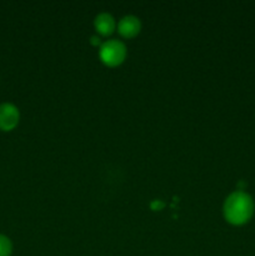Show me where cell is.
Returning a JSON list of instances; mask_svg holds the SVG:
<instances>
[{
    "label": "cell",
    "mask_w": 255,
    "mask_h": 256,
    "mask_svg": "<svg viewBox=\"0 0 255 256\" xmlns=\"http://www.w3.org/2000/svg\"><path fill=\"white\" fill-rule=\"evenodd\" d=\"M115 26H116V24H115L114 18L108 12H102L95 18V29L98 30L100 35L108 36L114 32Z\"/></svg>",
    "instance_id": "5"
},
{
    "label": "cell",
    "mask_w": 255,
    "mask_h": 256,
    "mask_svg": "<svg viewBox=\"0 0 255 256\" xmlns=\"http://www.w3.org/2000/svg\"><path fill=\"white\" fill-rule=\"evenodd\" d=\"M142 29V22L134 15H128L124 16L118 24V30L120 35L124 38H134L136 36Z\"/></svg>",
    "instance_id": "4"
},
{
    "label": "cell",
    "mask_w": 255,
    "mask_h": 256,
    "mask_svg": "<svg viewBox=\"0 0 255 256\" xmlns=\"http://www.w3.org/2000/svg\"><path fill=\"white\" fill-rule=\"evenodd\" d=\"M92 45H99L100 44V38L99 36H92Z\"/></svg>",
    "instance_id": "8"
},
{
    "label": "cell",
    "mask_w": 255,
    "mask_h": 256,
    "mask_svg": "<svg viewBox=\"0 0 255 256\" xmlns=\"http://www.w3.org/2000/svg\"><path fill=\"white\" fill-rule=\"evenodd\" d=\"M150 206H152V210H162V208L165 206V204L162 202H160V200H154V202L150 204Z\"/></svg>",
    "instance_id": "7"
},
{
    "label": "cell",
    "mask_w": 255,
    "mask_h": 256,
    "mask_svg": "<svg viewBox=\"0 0 255 256\" xmlns=\"http://www.w3.org/2000/svg\"><path fill=\"white\" fill-rule=\"evenodd\" d=\"M20 119L19 110L15 105L10 102H4L0 105V130L9 132L18 125Z\"/></svg>",
    "instance_id": "3"
},
{
    "label": "cell",
    "mask_w": 255,
    "mask_h": 256,
    "mask_svg": "<svg viewBox=\"0 0 255 256\" xmlns=\"http://www.w3.org/2000/svg\"><path fill=\"white\" fill-rule=\"evenodd\" d=\"M126 58V48L124 42L116 39L108 40L100 48V59L108 66H118Z\"/></svg>",
    "instance_id": "2"
},
{
    "label": "cell",
    "mask_w": 255,
    "mask_h": 256,
    "mask_svg": "<svg viewBox=\"0 0 255 256\" xmlns=\"http://www.w3.org/2000/svg\"><path fill=\"white\" fill-rule=\"evenodd\" d=\"M254 202L244 192H235L226 198L224 204V216L232 225H242L252 218Z\"/></svg>",
    "instance_id": "1"
},
{
    "label": "cell",
    "mask_w": 255,
    "mask_h": 256,
    "mask_svg": "<svg viewBox=\"0 0 255 256\" xmlns=\"http://www.w3.org/2000/svg\"><path fill=\"white\" fill-rule=\"evenodd\" d=\"M12 242L4 235H0V256H10L12 254Z\"/></svg>",
    "instance_id": "6"
}]
</instances>
